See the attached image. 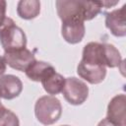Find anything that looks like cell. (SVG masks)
Segmentation results:
<instances>
[{"label":"cell","mask_w":126,"mask_h":126,"mask_svg":"<svg viewBox=\"0 0 126 126\" xmlns=\"http://www.w3.org/2000/svg\"><path fill=\"white\" fill-rule=\"evenodd\" d=\"M55 5L62 22L69 20L90 21L96 17L102 8L100 1L57 0Z\"/></svg>","instance_id":"obj_1"},{"label":"cell","mask_w":126,"mask_h":126,"mask_svg":"<svg viewBox=\"0 0 126 126\" xmlns=\"http://www.w3.org/2000/svg\"><path fill=\"white\" fill-rule=\"evenodd\" d=\"M82 61L90 64L114 68L118 67L122 63V58L120 52L114 45L92 41L85 45Z\"/></svg>","instance_id":"obj_2"},{"label":"cell","mask_w":126,"mask_h":126,"mask_svg":"<svg viewBox=\"0 0 126 126\" xmlns=\"http://www.w3.org/2000/svg\"><path fill=\"white\" fill-rule=\"evenodd\" d=\"M0 42L6 51L26 48L27 36L24 31L18 27L11 18H5L0 25Z\"/></svg>","instance_id":"obj_3"},{"label":"cell","mask_w":126,"mask_h":126,"mask_svg":"<svg viewBox=\"0 0 126 126\" xmlns=\"http://www.w3.org/2000/svg\"><path fill=\"white\" fill-rule=\"evenodd\" d=\"M34 114L43 125H51L57 122L62 114L61 102L53 95H43L35 102Z\"/></svg>","instance_id":"obj_4"},{"label":"cell","mask_w":126,"mask_h":126,"mask_svg":"<svg viewBox=\"0 0 126 126\" xmlns=\"http://www.w3.org/2000/svg\"><path fill=\"white\" fill-rule=\"evenodd\" d=\"M65 99L73 105H80L86 101L89 95V88L82 80L69 77L65 79V85L62 90Z\"/></svg>","instance_id":"obj_5"},{"label":"cell","mask_w":126,"mask_h":126,"mask_svg":"<svg viewBox=\"0 0 126 126\" xmlns=\"http://www.w3.org/2000/svg\"><path fill=\"white\" fill-rule=\"evenodd\" d=\"M3 57L6 64L18 71H26L27 68L35 60L33 53L27 48L6 51Z\"/></svg>","instance_id":"obj_6"},{"label":"cell","mask_w":126,"mask_h":126,"mask_svg":"<svg viewBox=\"0 0 126 126\" xmlns=\"http://www.w3.org/2000/svg\"><path fill=\"white\" fill-rule=\"evenodd\" d=\"M106 118L119 126H126V96L124 94L113 96L107 105Z\"/></svg>","instance_id":"obj_7"},{"label":"cell","mask_w":126,"mask_h":126,"mask_svg":"<svg viewBox=\"0 0 126 126\" xmlns=\"http://www.w3.org/2000/svg\"><path fill=\"white\" fill-rule=\"evenodd\" d=\"M77 73L88 83L95 85L101 83L104 80L106 76V69L104 66L90 64L81 60L77 67Z\"/></svg>","instance_id":"obj_8"},{"label":"cell","mask_w":126,"mask_h":126,"mask_svg":"<svg viewBox=\"0 0 126 126\" xmlns=\"http://www.w3.org/2000/svg\"><path fill=\"white\" fill-rule=\"evenodd\" d=\"M125 8L126 5H123L120 9H116L105 14V26L115 36L120 37L126 35Z\"/></svg>","instance_id":"obj_9"},{"label":"cell","mask_w":126,"mask_h":126,"mask_svg":"<svg viewBox=\"0 0 126 126\" xmlns=\"http://www.w3.org/2000/svg\"><path fill=\"white\" fill-rule=\"evenodd\" d=\"M85 24L82 20H69L62 22V36L71 44L80 42L85 35Z\"/></svg>","instance_id":"obj_10"},{"label":"cell","mask_w":126,"mask_h":126,"mask_svg":"<svg viewBox=\"0 0 126 126\" xmlns=\"http://www.w3.org/2000/svg\"><path fill=\"white\" fill-rule=\"evenodd\" d=\"M23 90L22 81L15 75H3L0 77V94L5 99L17 97Z\"/></svg>","instance_id":"obj_11"},{"label":"cell","mask_w":126,"mask_h":126,"mask_svg":"<svg viewBox=\"0 0 126 126\" xmlns=\"http://www.w3.org/2000/svg\"><path fill=\"white\" fill-rule=\"evenodd\" d=\"M27 77L34 82H41L47 76L55 72V69L52 65L44 61L34 60L25 71Z\"/></svg>","instance_id":"obj_12"},{"label":"cell","mask_w":126,"mask_h":126,"mask_svg":"<svg viewBox=\"0 0 126 126\" xmlns=\"http://www.w3.org/2000/svg\"><path fill=\"white\" fill-rule=\"evenodd\" d=\"M40 2L37 0H21L17 5L18 16L25 20H32L38 16Z\"/></svg>","instance_id":"obj_13"},{"label":"cell","mask_w":126,"mask_h":126,"mask_svg":"<svg viewBox=\"0 0 126 126\" xmlns=\"http://www.w3.org/2000/svg\"><path fill=\"white\" fill-rule=\"evenodd\" d=\"M42 87L44 91L48 94H57L62 92L64 85H65V78L56 72H53L49 76H47L45 79L41 81Z\"/></svg>","instance_id":"obj_14"},{"label":"cell","mask_w":126,"mask_h":126,"mask_svg":"<svg viewBox=\"0 0 126 126\" xmlns=\"http://www.w3.org/2000/svg\"><path fill=\"white\" fill-rule=\"evenodd\" d=\"M0 126H20L18 116L3 105L0 107Z\"/></svg>","instance_id":"obj_15"},{"label":"cell","mask_w":126,"mask_h":126,"mask_svg":"<svg viewBox=\"0 0 126 126\" xmlns=\"http://www.w3.org/2000/svg\"><path fill=\"white\" fill-rule=\"evenodd\" d=\"M6 7H7L6 1L0 0V25L6 18Z\"/></svg>","instance_id":"obj_16"},{"label":"cell","mask_w":126,"mask_h":126,"mask_svg":"<svg viewBox=\"0 0 126 126\" xmlns=\"http://www.w3.org/2000/svg\"><path fill=\"white\" fill-rule=\"evenodd\" d=\"M6 61H5V59H4V57H2V56H0V77L5 73V71H6Z\"/></svg>","instance_id":"obj_17"},{"label":"cell","mask_w":126,"mask_h":126,"mask_svg":"<svg viewBox=\"0 0 126 126\" xmlns=\"http://www.w3.org/2000/svg\"><path fill=\"white\" fill-rule=\"evenodd\" d=\"M97 126H119V125H116L113 122H111L110 120H108L107 118H104L101 121H99V123L97 124Z\"/></svg>","instance_id":"obj_18"},{"label":"cell","mask_w":126,"mask_h":126,"mask_svg":"<svg viewBox=\"0 0 126 126\" xmlns=\"http://www.w3.org/2000/svg\"><path fill=\"white\" fill-rule=\"evenodd\" d=\"M2 106V103H1V94H0V107Z\"/></svg>","instance_id":"obj_19"},{"label":"cell","mask_w":126,"mask_h":126,"mask_svg":"<svg viewBox=\"0 0 126 126\" xmlns=\"http://www.w3.org/2000/svg\"><path fill=\"white\" fill-rule=\"evenodd\" d=\"M62 126H69V125H62Z\"/></svg>","instance_id":"obj_20"}]
</instances>
